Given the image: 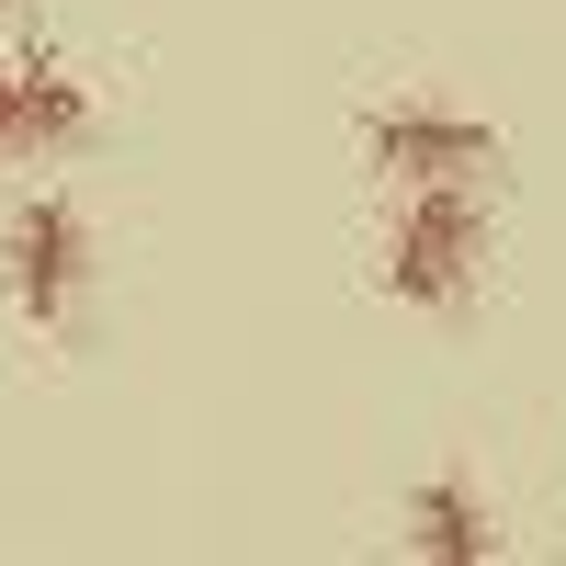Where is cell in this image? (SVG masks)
<instances>
[{
  "label": "cell",
  "instance_id": "obj_6",
  "mask_svg": "<svg viewBox=\"0 0 566 566\" xmlns=\"http://www.w3.org/2000/svg\"><path fill=\"white\" fill-rule=\"evenodd\" d=\"M34 136H23V91H12V69H0V159H23Z\"/></svg>",
  "mask_w": 566,
  "mask_h": 566
},
{
  "label": "cell",
  "instance_id": "obj_5",
  "mask_svg": "<svg viewBox=\"0 0 566 566\" xmlns=\"http://www.w3.org/2000/svg\"><path fill=\"white\" fill-rule=\"evenodd\" d=\"M12 91H23V136H34V148H69V136H91V80H80L69 57H23Z\"/></svg>",
  "mask_w": 566,
  "mask_h": 566
},
{
  "label": "cell",
  "instance_id": "obj_4",
  "mask_svg": "<svg viewBox=\"0 0 566 566\" xmlns=\"http://www.w3.org/2000/svg\"><path fill=\"white\" fill-rule=\"evenodd\" d=\"M408 566H499V522L476 476H419L408 488Z\"/></svg>",
  "mask_w": 566,
  "mask_h": 566
},
{
  "label": "cell",
  "instance_id": "obj_3",
  "mask_svg": "<svg viewBox=\"0 0 566 566\" xmlns=\"http://www.w3.org/2000/svg\"><path fill=\"white\" fill-rule=\"evenodd\" d=\"M80 283H91V227L69 216V193H34V205L12 216V306H23L34 328H69Z\"/></svg>",
  "mask_w": 566,
  "mask_h": 566
},
{
  "label": "cell",
  "instance_id": "obj_1",
  "mask_svg": "<svg viewBox=\"0 0 566 566\" xmlns=\"http://www.w3.org/2000/svg\"><path fill=\"white\" fill-rule=\"evenodd\" d=\"M476 261H488L476 181H431V193L397 205V227H386V295L397 306H464L476 295Z\"/></svg>",
  "mask_w": 566,
  "mask_h": 566
},
{
  "label": "cell",
  "instance_id": "obj_2",
  "mask_svg": "<svg viewBox=\"0 0 566 566\" xmlns=\"http://www.w3.org/2000/svg\"><path fill=\"white\" fill-rule=\"evenodd\" d=\"M363 159L386 181H408V193H431V181H476L499 159V136L476 114H453V103H386L363 125Z\"/></svg>",
  "mask_w": 566,
  "mask_h": 566
}]
</instances>
